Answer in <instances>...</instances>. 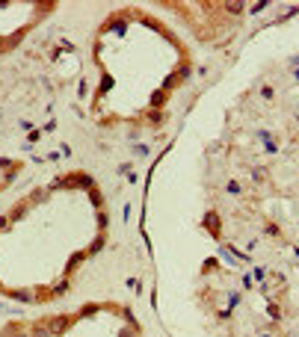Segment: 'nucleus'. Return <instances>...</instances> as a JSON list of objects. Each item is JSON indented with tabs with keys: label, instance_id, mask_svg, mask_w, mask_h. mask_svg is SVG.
Segmentation results:
<instances>
[{
	"label": "nucleus",
	"instance_id": "nucleus-1",
	"mask_svg": "<svg viewBox=\"0 0 299 337\" xmlns=\"http://www.w3.org/2000/svg\"><path fill=\"white\" fill-rule=\"evenodd\" d=\"M190 74H193V65L190 62H181V65L163 80V92H169V89H178V86H184L187 80H190Z\"/></svg>",
	"mask_w": 299,
	"mask_h": 337
},
{
	"label": "nucleus",
	"instance_id": "nucleus-2",
	"mask_svg": "<svg viewBox=\"0 0 299 337\" xmlns=\"http://www.w3.org/2000/svg\"><path fill=\"white\" fill-rule=\"evenodd\" d=\"M48 322V328H51V334L53 337H62L65 331L71 328V317H65V314H59V317H51V320H45Z\"/></svg>",
	"mask_w": 299,
	"mask_h": 337
},
{
	"label": "nucleus",
	"instance_id": "nucleus-3",
	"mask_svg": "<svg viewBox=\"0 0 299 337\" xmlns=\"http://www.w3.org/2000/svg\"><path fill=\"white\" fill-rule=\"evenodd\" d=\"M222 9H225L228 15H243V12H246V3H243V0H225Z\"/></svg>",
	"mask_w": 299,
	"mask_h": 337
},
{
	"label": "nucleus",
	"instance_id": "nucleus-4",
	"mask_svg": "<svg viewBox=\"0 0 299 337\" xmlns=\"http://www.w3.org/2000/svg\"><path fill=\"white\" fill-rule=\"evenodd\" d=\"M30 213V201H21V204H15L12 210H9V222H18V219H24Z\"/></svg>",
	"mask_w": 299,
	"mask_h": 337
},
{
	"label": "nucleus",
	"instance_id": "nucleus-5",
	"mask_svg": "<svg viewBox=\"0 0 299 337\" xmlns=\"http://www.w3.org/2000/svg\"><path fill=\"white\" fill-rule=\"evenodd\" d=\"M9 299H18V302H36V293H27V290H3Z\"/></svg>",
	"mask_w": 299,
	"mask_h": 337
},
{
	"label": "nucleus",
	"instance_id": "nucleus-6",
	"mask_svg": "<svg viewBox=\"0 0 299 337\" xmlns=\"http://www.w3.org/2000/svg\"><path fill=\"white\" fill-rule=\"evenodd\" d=\"M30 337H53V334L48 328V322H33L30 325Z\"/></svg>",
	"mask_w": 299,
	"mask_h": 337
},
{
	"label": "nucleus",
	"instance_id": "nucleus-7",
	"mask_svg": "<svg viewBox=\"0 0 299 337\" xmlns=\"http://www.w3.org/2000/svg\"><path fill=\"white\" fill-rule=\"evenodd\" d=\"M69 290H71V281H69V278H62V281H59V284H53L51 296H65V293H69Z\"/></svg>",
	"mask_w": 299,
	"mask_h": 337
},
{
	"label": "nucleus",
	"instance_id": "nucleus-8",
	"mask_svg": "<svg viewBox=\"0 0 299 337\" xmlns=\"http://www.w3.org/2000/svg\"><path fill=\"white\" fill-rule=\"evenodd\" d=\"M151 110H160V107H163V104H166V92H163V89H160V92H154V95H151Z\"/></svg>",
	"mask_w": 299,
	"mask_h": 337
},
{
	"label": "nucleus",
	"instance_id": "nucleus-9",
	"mask_svg": "<svg viewBox=\"0 0 299 337\" xmlns=\"http://www.w3.org/2000/svg\"><path fill=\"white\" fill-rule=\"evenodd\" d=\"M267 314H270V320H276V322L282 320V308H279L276 302H270V305H267Z\"/></svg>",
	"mask_w": 299,
	"mask_h": 337
},
{
	"label": "nucleus",
	"instance_id": "nucleus-10",
	"mask_svg": "<svg viewBox=\"0 0 299 337\" xmlns=\"http://www.w3.org/2000/svg\"><path fill=\"white\" fill-rule=\"evenodd\" d=\"M261 136L267 139V133H261ZM264 151H267V154H276V151H279V145H276V139H273V136H270V139L264 142Z\"/></svg>",
	"mask_w": 299,
	"mask_h": 337
},
{
	"label": "nucleus",
	"instance_id": "nucleus-11",
	"mask_svg": "<svg viewBox=\"0 0 299 337\" xmlns=\"http://www.w3.org/2000/svg\"><path fill=\"white\" fill-rule=\"evenodd\" d=\"M3 337H30V331H18V325H12V328L3 331Z\"/></svg>",
	"mask_w": 299,
	"mask_h": 337
},
{
	"label": "nucleus",
	"instance_id": "nucleus-12",
	"mask_svg": "<svg viewBox=\"0 0 299 337\" xmlns=\"http://www.w3.org/2000/svg\"><path fill=\"white\" fill-rule=\"evenodd\" d=\"M225 189H228L231 195H243V186L237 184V181H228V184H225Z\"/></svg>",
	"mask_w": 299,
	"mask_h": 337
},
{
	"label": "nucleus",
	"instance_id": "nucleus-13",
	"mask_svg": "<svg viewBox=\"0 0 299 337\" xmlns=\"http://www.w3.org/2000/svg\"><path fill=\"white\" fill-rule=\"evenodd\" d=\"M101 249H104V237H95V243L89 246V254H98Z\"/></svg>",
	"mask_w": 299,
	"mask_h": 337
},
{
	"label": "nucleus",
	"instance_id": "nucleus-14",
	"mask_svg": "<svg viewBox=\"0 0 299 337\" xmlns=\"http://www.w3.org/2000/svg\"><path fill=\"white\" fill-rule=\"evenodd\" d=\"M261 98H264V101H273V98H276V89H273V86H261Z\"/></svg>",
	"mask_w": 299,
	"mask_h": 337
},
{
	"label": "nucleus",
	"instance_id": "nucleus-15",
	"mask_svg": "<svg viewBox=\"0 0 299 337\" xmlns=\"http://www.w3.org/2000/svg\"><path fill=\"white\" fill-rule=\"evenodd\" d=\"M77 263H83V254H74V257L69 260V266H65V272H74L77 269Z\"/></svg>",
	"mask_w": 299,
	"mask_h": 337
},
{
	"label": "nucleus",
	"instance_id": "nucleus-16",
	"mask_svg": "<svg viewBox=\"0 0 299 337\" xmlns=\"http://www.w3.org/2000/svg\"><path fill=\"white\" fill-rule=\"evenodd\" d=\"M267 6H270L267 0H261V3H255V6H252V15H258V12H264Z\"/></svg>",
	"mask_w": 299,
	"mask_h": 337
},
{
	"label": "nucleus",
	"instance_id": "nucleus-17",
	"mask_svg": "<svg viewBox=\"0 0 299 337\" xmlns=\"http://www.w3.org/2000/svg\"><path fill=\"white\" fill-rule=\"evenodd\" d=\"M264 231H267L270 237H279V234H282V231H279V225H267Z\"/></svg>",
	"mask_w": 299,
	"mask_h": 337
},
{
	"label": "nucleus",
	"instance_id": "nucleus-18",
	"mask_svg": "<svg viewBox=\"0 0 299 337\" xmlns=\"http://www.w3.org/2000/svg\"><path fill=\"white\" fill-rule=\"evenodd\" d=\"M255 278H258V281H264V278H267V269H264V266H255Z\"/></svg>",
	"mask_w": 299,
	"mask_h": 337
},
{
	"label": "nucleus",
	"instance_id": "nucleus-19",
	"mask_svg": "<svg viewBox=\"0 0 299 337\" xmlns=\"http://www.w3.org/2000/svg\"><path fill=\"white\" fill-rule=\"evenodd\" d=\"M98 228H101V231L107 228V210H104V213H98Z\"/></svg>",
	"mask_w": 299,
	"mask_h": 337
},
{
	"label": "nucleus",
	"instance_id": "nucleus-20",
	"mask_svg": "<svg viewBox=\"0 0 299 337\" xmlns=\"http://www.w3.org/2000/svg\"><path fill=\"white\" fill-rule=\"evenodd\" d=\"M89 195H92V204H95V207H101V195H98V189H92Z\"/></svg>",
	"mask_w": 299,
	"mask_h": 337
},
{
	"label": "nucleus",
	"instance_id": "nucleus-21",
	"mask_svg": "<svg viewBox=\"0 0 299 337\" xmlns=\"http://www.w3.org/2000/svg\"><path fill=\"white\" fill-rule=\"evenodd\" d=\"M0 168H18L15 163H9V160H3V157H0Z\"/></svg>",
	"mask_w": 299,
	"mask_h": 337
},
{
	"label": "nucleus",
	"instance_id": "nucleus-22",
	"mask_svg": "<svg viewBox=\"0 0 299 337\" xmlns=\"http://www.w3.org/2000/svg\"><path fill=\"white\" fill-rule=\"evenodd\" d=\"M151 121H154V124H160V121H163V113H157V110H154V113H151Z\"/></svg>",
	"mask_w": 299,
	"mask_h": 337
},
{
	"label": "nucleus",
	"instance_id": "nucleus-23",
	"mask_svg": "<svg viewBox=\"0 0 299 337\" xmlns=\"http://www.w3.org/2000/svg\"><path fill=\"white\" fill-rule=\"evenodd\" d=\"M122 337H137V328H130V331L124 328V331H122Z\"/></svg>",
	"mask_w": 299,
	"mask_h": 337
},
{
	"label": "nucleus",
	"instance_id": "nucleus-24",
	"mask_svg": "<svg viewBox=\"0 0 299 337\" xmlns=\"http://www.w3.org/2000/svg\"><path fill=\"white\" fill-rule=\"evenodd\" d=\"M6 225H9V216H0V231H3Z\"/></svg>",
	"mask_w": 299,
	"mask_h": 337
},
{
	"label": "nucleus",
	"instance_id": "nucleus-25",
	"mask_svg": "<svg viewBox=\"0 0 299 337\" xmlns=\"http://www.w3.org/2000/svg\"><path fill=\"white\" fill-rule=\"evenodd\" d=\"M3 290H6V287H3V284H0V293H3Z\"/></svg>",
	"mask_w": 299,
	"mask_h": 337
},
{
	"label": "nucleus",
	"instance_id": "nucleus-26",
	"mask_svg": "<svg viewBox=\"0 0 299 337\" xmlns=\"http://www.w3.org/2000/svg\"><path fill=\"white\" fill-rule=\"evenodd\" d=\"M0 118H3V110H0Z\"/></svg>",
	"mask_w": 299,
	"mask_h": 337
},
{
	"label": "nucleus",
	"instance_id": "nucleus-27",
	"mask_svg": "<svg viewBox=\"0 0 299 337\" xmlns=\"http://www.w3.org/2000/svg\"><path fill=\"white\" fill-rule=\"evenodd\" d=\"M264 337H273V334H264Z\"/></svg>",
	"mask_w": 299,
	"mask_h": 337
}]
</instances>
